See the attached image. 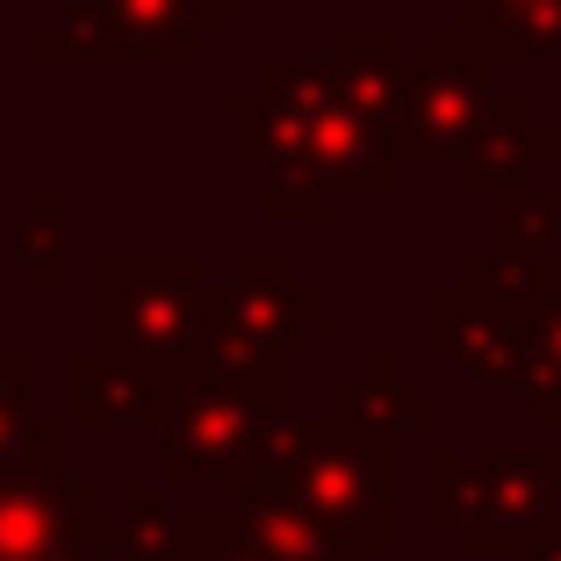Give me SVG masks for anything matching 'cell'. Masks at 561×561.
I'll return each mask as SVG.
<instances>
[{
  "instance_id": "6da1fadb",
  "label": "cell",
  "mask_w": 561,
  "mask_h": 561,
  "mask_svg": "<svg viewBox=\"0 0 561 561\" xmlns=\"http://www.w3.org/2000/svg\"><path fill=\"white\" fill-rule=\"evenodd\" d=\"M296 353L245 367H173L159 403V446H165V476L173 482H260L274 432L296 417Z\"/></svg>"
},
{
  "instance_id": "7a4b0ae2",
  "label": "cell",
  "mask_w": 561,
  "mask_h": 561,
  "mask_svg": "<svg viewBox=\"0 0 561 561\" xmlns=\"http://www.w3.org/2000/svg\"><path fill=\"white\" fill-rule=\"evenodd\" d=\"M266 476L288 482L346 547H360V554L397 547V432L339 425V417H288L274 432Z\"/></svg>"
},
{
  "instance_id": "3957f363",
  "label": "cell",
  "mask_w": 561,
  "mask_h": 561,
  "mask_svg": "<svg viewBox=\"0 0 561 561\" xmlns=\"http://www.w3.org/2000/svg\"><path fill=\"white\" fill-rule=\"evenodd\" d=\"M425 346L439 360H461L468 381L482 389H526L533 375V280L526 266L496 260H461L454 288H432L425 302Z\"/></svg>"
},
{
  "instance_id": "277c9868",
  "label": "cell",
  "mask_w": 561,
  "mask_h": 561,
  "mask_svg": "<svg viewBox=\"0 0 561 561\" xmlns=\"http://www.w3.org/2000/svg\"><path fill=\"white\" fill-rule=\"evenodd\" d=\"M526 94L496 87V50L476 30H432L425 58L403 66V108H397V151L403 159H439L454 165L504 108H518Z\"/></svg>"
},
{
  "instance_id": "5b68a950",
  "label": "cell",
  "mask_w": 561,
  "mask_h": 561,
  "mask_svg": "<svg viewBox=\"0 0 561 561\" xmlns=\"http://www.w3.org/2000/svg\"><path fill=\"white\" fill-rule=\"evenodd\" d=\"M66 425L36 417L30 446L0 461V561H87L101 554V504L87 482L66 476Z\"/></svg>"
},
{
  "instance_id": "8992f818",
  "label": "cell",
  "mask_w": 561,
  "mask_h": 561,
  "mask_svg": "<svg viewBox=\"0 0 561 561\" xmlns=\"http://www.w3.org/2000/svg\"><path fill=\"white\" fill-rule=\"evenodd\" d=\"M425 504L439 526L461 533L468 554H512L526 547L547 518L561 512V468L554 454H490V461H461V454H432L425 461Z\"/></svg>"
},
{
  "instance_id": "52a82bcc",
  "label": "cell",
  "mask_w": 561,
  "mask_h": 561,
  "mask_svg": "<svg viewBox=\"0 0 561 561\" xmlns=\"http://www.w3.org/2000/svg\"><path fill=\"white\" fill-rule=\"evenodd\" d=\"M324 317V296L296 274V260H245L224 274V288H202V324L187 360L195 367H245V360H274V353H296V331ZM181 360V367H187Z\"/></svg>"
},
{
  "instance_id": "ba28073f",
  "label": "cell",
  "mask_w": 561,
  "mask_h": 561,
  "mask_svg": "<svg viewBox=\"0 0 561 561\" xmlns=\"http://www.w3.org/2000/svg\"><path fill=\"white\" fill-rule=\"evenodd\" d=\"M101 296V346L130 353L145 367H173L187 360L202 324V266L181 252H123V260H101L94 274Z\"/></svg>"
},
{
  "instance_id": "9c48e42d",
  "label": "cell",
  "mask_w": 561,
  "mask_h": 561,
  "mask_svg": "<svg viewBox=\"0 0 561 561\" xmlns=\"http://www.w3.org/2000/svg\"><path fill=\"white\" fill-rule=\"evenodd\" d=\"M231 22V0H66L36 30V58H195L202 36Z\"/></svg>"
},
{
  "instance_id": "30bf717a",
  "label": "cell",
  "mask_w": 561,
  "mask_h": 561,
  "mask_svg": "<svg viewBox=\"0 0 561 561\" xmlns=\"http://www.w3.org/2000/svg\"><path fill=\"white\" fill-rule=\"evenodd\" d=\"M310 159L331 187H360V195H381L397 187V130L381 116H367L353 94H339V80L324 87V101L310 108Z\"/></svg>"
},
{
  "instance_id": "8fae6325",
  "label": "cell",
  "mask_w": 561,
  "mask_h": 561,
  "mask_svg": "<svg viewBox=\"0 0 561 561\" xmlns=\"http://www.w3.org/2000/svg\"><path fill=\"white\" fill-rule=\"evenodd\" d=\"M231 533L260 561H367L360 547H346L288 482H274V476L231 490Z\"/></svg>"
},
{
  "instance_id": "7c38bea8",
  "label": "cell",
  "mask_w": 561,
  "mask_h": 561,
  "mask_svg": "<svg viewBox=\"0 0 561 561\" xmlns=\"http://www.w3.org/2000/svg\"><path fill=\"white\" fill-rule=\"evenodd\" d=\"M159 403H165V367H145L108 346L66 360V417L72 425H151Z\"/></svg>"
},
{
  "instance_id": "4fadbf2b",
  "label": "cell",
  "mask_w": 561,
  "mask_h": 561,
  "mask_svg": "<svg viewBox=\"0 0 561 561\" xmlns=\"http://www.w3.org/2000/svg\"><path fill=\"white\" fill-rule=\"evenodd\" d=\"M403 66H411V58H397V36L375 30V22L331 30L324 72L339 80V94H353L367 116H381L389 130H397V108H403Z\"/></svg>"
},
{
  "instance_id": "5bb4252c",
  "label": "cell",
  "mask_w": 561,
  "mask_h": 561,
  "mask_svg": "<svg viewBox=\"0 0 561 561\" xmlns=\"http://www.w3.org/2000/svg\"><path fill=\"white\" fill-rule=\"evenodd\" d=\"M561 137L547 130V123H533V108L518 101V108H504V116L490 123V130L476 137V145L454 159V181L468 187V195H496V187H518V173H533V165L554 159Z\"/></svg>"
},
{
  "instance_id": "9a60e30c",
  "label": "cell",
  "mask_w": 561,
  "mask_h": 561,
  "mask_svg": "<svg viewBox=\"0 0 561 561\" xmlns=\"http://www.w3.org/2000/svg\"><path fill=\"white\" fill-rule=\"evenodd\" d=\"M454 22L476 30L496 58L561 66V0H454Z\"/></svg>"
},
{
  "instance_id": "2e32d148",
  "label": "cell",
  "mask_w": 561,
  "mask_h": 561,
  "mask_svg": "<svg viewBox=\"0 0 561 561\" xmlns=\"http://www.w3.org/2000/svg\"><path fill=\"white\" fill-rule=\"evenodd\" d=\"M324 417H339V425H367V432H403V425H425V417H432V397L417 389V381L397 375L389 353H367L360 375H353L346 389H331Z\"/></svg>"
},
{
  "instance_id": "e0dca14e",
  "label": "cell",
  "mask_w": 561,
  "mask_h": 561,
  "mask_svg": "<svg viewBox=\"0 0 561 561\" xmlns=\"http://www.w3.org/2000/svg\"><path fill=\"white\" fill-rule=\"evenodd\" d=\"M533 280V375H526V411L561 425V252L526 260Z\"/></svg>"
},
{
  "instance_id": "ac0fdd59",
  "label": "cell",
  "mask_w": 561,
  "mask_h": 561,
  "mask_svg": "<svg viewBox=\"0 0 561 561\" xmlns=\"http://www.w3.org/2000/svg\"><path fill=\"white\" fill-rule=\"evenodd\" d=\"M554 231H561V195H547V187H496L490 202V252L496 260H540V252H554Z\"/></svg>"
},
{
  "instance_id": "d6986e66",
  "label": "cell",
  "mask_w": 561,
  "mask_h": 561,
  "mask_svg": "<svg viewBox=\"0 0 561 561\" xmlns=\"http://www.w3.org/2000/svg\"><path fill=\"white\" fill-rule=\"evenodd\" d=\"M15 252L30 260V280L36 288H66V195L58 187H44V195L30 202V216L15 224Z\"/></svg>"
},
{
  "instance_id": "ffe728a7",
  "label": "cell",
  "mask_w": 561,
  "mask_h": 561,
  "mask_svg": "<svg viewBox=\"0 0 561 561\" xmlns=\"http://www.w3.org/2000/svg\"><path fill=\"white\" fill-rule=\"evenodd\" d=\"M36 432V360L0 353V461H15Z\"/></svg>"
},
{
  "instance_id": "44dd1931",
  "label": "cell",
  "mask_w": 561,
  "mask_h": 561,
  "mask_svg": "<svg viewBox=\"0 0 561 561\" xmlns=\"http://www.w3.org/2000/svg\"><path fill=\"white\" fill-rule=\"evenodd\" d=\"M526 561H561V512H554V518H547V526L526 540Z\"/></svg>"
},
{
  "instance_id": "7402d4cb",
  "label": "cell",
  "mask_w": 561,
  "mask_h": 561,
  "mask_svg": "<svg viewBox=\"0 0 561 561\" xmlns=\"http://www.w3.org/2000/svg\"><path fill=\"white\" fill-rule=\"evenodd\" d=\"M202 561H260V554H252V547L238 540L231 526H224V540H209V554H202Z\"/></svg>"
}]
</instances>
